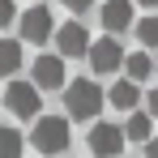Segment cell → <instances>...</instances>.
<instances>
[{
	"mask_svg": "<svg viewBox=\"0 0 158 158\" xmlns=\"http://www.w3.org/2000/svg\"><path fill=\"white\" fill-rule=\"evenodd\" d=\"M145 111H150V115L158 120V90H150V98H145Z\"/></svg>",
	"mask_w": 158,
	"mask_h": 158,
	"instance_id": "18",
	"label": "cell"
},
{
	"mask_svg": "<svg viewBox=\"0 0 158 158\" xmlns=\"http://www.w3.org/2000/svg\"><path fill=\"white\" fill-rule=\"evenodd\" d=\"M30 145L43 158L64 154V150H69V120H64V115H39V120H34V132H30Z\"/></svg>",
	"mask_w": 158,
	"mask_h": 158,
	"instance_id": "1",
	"label": "cell"
},
{
	"mask_svg": "<svg viewBox=\"0 0 158 158\" xmlns=\"http://www.w3.org/2000/svg\"><path fill=\"white\" fill-rule=\"evenodd\" d=\"M103 26H107V34L115 39V34H124V30L132 26V0H103Z\"/></svg>",
	"mask_w": 158,
	"mask_h": 158,
	"instance_id": "9",
	"label": "cell"
},
{
	"mask_svg": "<svg viewBox=\"0 0 158 158\" xmlns=\"http://www.w3.org/2000/svg\"><path fill=\"white\" fill-rule=\"evenodd\" d=\"M107 103L115 107V111H132V107L141 103V90H137V81H115V85L107 90Z\"/></svg>",
	"mask_w": 158,
	"mask_h": 158,
	"instance_id": "10",
	"label": "cell"
},
{
	"mask_svg": "<svg viewBox=\"0 0 158 158\" xmlns=\"http://www.w3.org/2000/svg\"><path fill=\"white\" fill-rule=\"evenodd\" d=\"M56 47H60V56H90L94 39H90V30L81 22H69V26L56 30Z\"/></svg>",
	"mask_w": 158,
	"mask_h": 158,
	"instance_id": "6",
	"label": "cell"
},
{
	"mask_svg": "<svg viewBox=\"0 0 158 158\" xmlns=\"http://www.w3.org/2000/svg\"><path fill=\"white\" fill-rule=\"evenodd\" d=\"M4 107H9L13 115H22V120L39 115V107H43L39 85H34V81H9V90H4Z\"/></svg>",
	"mask_w": 158,
	"mask_h": 158,
	"instance_id": "3",
	"label": "cell"
},
{
	"mask_svg": "<svg viewBox=\"0 0 158 158\" xmlns=\"http://www.w3.org/2000/svg\"><path fill=\"white\" fill-rule=\"evenodd\" d=\"M64 111L73 115V120H94L98 111H103V90L94 85V81H69V90H64Z\"/></svg>",
	"mask_w": 158,
	"mask_h": 158,
	"instance_id": "2",
	"label": "cell"
},
{
	"mask_svg": "<svg viewBox=\"0 0 158 158\" xmlns=\"http://www.w3.org/2000/svg\"><path fill=\"white\" fill-rule=\"evenodd\" d=\"M124 128H115V124H94L90 128V150H94V158H115L120 150H124Z\"/></svg>",
	"mask_w": 158,
	"mask_h": 158,
	"instance_id": "7",
	"label": "cell"
},
{
	"mask_svg": "<svg viewBox=\"0 0 158 158\" xmlns=\"http://www.w3.org/2000/svg\"><path fill=\"white\" fill-rule=\"evenodd\" d=\"M128 64V56H124V47L107 34V39H94V47H90V69L94 73H115V69H124Z\"/></svg>",
	"mask_w": 158,
	"mask_h": 158,
	"instance_id": "4",
	"label": "cell"
},
{
	"mask_svg": "<svg viewBox=\"0 0 158 158\" xmlns=\"http://www.w3.org/2000/svg\"><path fill=\"white\" fill-rule=\"evenodd\" d=\"M22 69V47L13 39H0V77H13Z\"/></svg>",
	"mask_w": 158,
	"mask_h": 158,
	"instance_id": "12",
	"label": "cell"
},
{
	"mask_svg": "<svg viewBox=\"0 0 158 158\" xmlns=\"http://www.w3.org/2000/svg\"><path fill=\"white\" fill-rule=\"evenodd\" d=\"M60 4H64V9H73V13H85L94 0H60Z\"/></svg>",
	"mask_w": 158,
	"mask_h": 158,
	"instance_id": "17",
	"label": "cell"
},
{
	"mask_svg": "<svg viewBox=\"0 0 158 158\" xmlns=\"http://www.w3.org/2000/svg\"><path fill=\"white\" fill-rule=\"evenodd\" d=\"M13 13H17V4H13V0H0V30L13 22Z\"/></svg>",
	"mask_w": 158,
	"mask_h": 158,
	"instance_id": "16",
	"label": "cell"
},
{
	"mask_svg": "<svg viewBox=\"0 0 158 158\" xmlns=\"http://www.w3.org/2000/svg\"><path fill=\"white\" fill-rule=\"evenodd\" d=\"M154 73H158V60H154Z\"/></svg>",
	"mask_w": 158,
	"mask_h": 158,
	"instance_id": "21",
	"label": "cell"
},
{
	"mask_svg": "<svg viewBox=\"0 0 158 158\" xmlns=\"http://www.w3.org/2000/svg\"><path fill=\"white\" fill-rule=\"evenodd\" d=\"M52 34H56V17L43 4H34V9L22 13V39H26V43H47Z\"/></svg>",
	"mask_w": 158,
	"mask_h": 158,
	"instance_id": "5",
	"label": "cell"
},
{
	"mask_svg": "<svg viewBox=\"0 0 158 158\" xmlns=\"http://www.w3.org/2000/svg\"><path fill=\"white\" fill-rule=\"evenodd\" d=\"M0 158H22V132L13 124H0Z\"/></svg>",
	"mask_w": 158,
	"mask_h": 158,
	"instance_id": "13",
	"label": "cell"
},
{
	"mask_svg": "<svg viewBox=\"0 0 158 158\" xmlns=\"http://www.w3.org/2000/svg\"><path fill=\"white\" fill-rule=\"evenodd\" d=\"M150 128H154V115H150V111H141V115H128L124 137H128V141H141V145H150V141H154V137H150Z\"/></svg>",
	"mask_w": 158,
	"mask_h": 158,
	"instance_id": "11",
	"label": "cell"
},
{
	"mask_svg": "<svg viewBox=\"0 0 158 158\" xmlns=\"http://www.w3.org/2000/svg\"><path fill=\"white\" fill-rule=\"evenodd\" d=\"M145 158H158V137L150 141V145H145Z\"/></svg>",
	"mask_w": 158,
	"mask_h": 158,
	"instance_id": "19",
	"label": "cell"
},
{
	"mask_svg": "<svg viewBox=\"0 0 158 158\" xmlns=\"http://www.w3.org/2000/svg\"><path fill=\"white\" fill-rule=\"evenodd\" d=\"M30 81H34L39 90L64 85V56H39V60L30 64Z\"/></svg>",
	"mask_w": 158,
	"mask_h": 158,
	"instance_id": "8",
	"label": "cell"
},
{
	"mask_svg": "<svg viewBox=\"0 0 158 158\" xmlns=\"http://www.w3.org/2000/svg\"><path fill=\"white\" fill-rule=\"evenodd\" d=\"M137 4H145V9H158V0H137Z\"/></svg>",
	"mask_w": 158,
	"mask_h": 158,
	"instance_id": "20",
	"label": "cell"
},
{
	"mask_svg": "<svg viewBox=\"0 0 158 158\" xmlns=\"http://www.w3.org/2000/svg\"><path fill=\"white\" fill-rule=\"evenodd\" d=\"M150 69H154V60H150V52H132L128 64H124V73H128V81H145L150 77Z\"/></svg>",
	"mask_w": 158,
	"mask_h": 158,
	"instance_id": "14",
	"label": "cell"
},
{
	"mask_svg": "<svg viewBox=\"0 0 158 158\" xmlns=\"http://www.w3.org/2000/svg\"><path fill=\"white\" fill-rule=\"evenodd\" d=\"M137 39L145 47H158V13H150L145 22H137Z\"/></svg>",
	"mask_w": 158,
	"mask_h": 158,
	"instance_id": "15",
	"label": "cell"
}]
</instances>
